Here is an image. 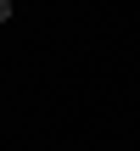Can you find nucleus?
<instances>
[{
    "instance_id": "nucleus-1",
    "label": "nucleus",
    "mask_w": 140,
    "mask_h": 151,
    "mask_svg": "<svg viewBox=\"0 0 140 151\" xmlns=\"http://www.w3.org/2000/svg\"><path fill=\"white\" fill-rule=\"evenodd\" d=\"M6 17H11V0H0V22H6Z\"/></svg>"
}]
</instances>
